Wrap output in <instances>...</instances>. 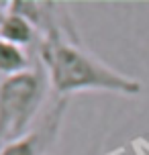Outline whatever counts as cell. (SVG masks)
I'll return each instance as SVG.
<instances>
[{
	"label": "cell",
	"mask_w": 149,
	"mask_h": 155,
	"mask_svg": "<svg viewBox=\"0 0 149 155\" xmlns=\"http://www.w3.org/2000/svg\"><path fill=\"white\" fill-rule=\"evenodd\" d=\"M65 108H68V98H57L35 129H31L21 139L6 143L0 149V155H47L59 135Z\"/></svg>",
	"instance_id": "3"
},
{
	"label": "cell",
	"mask_w": 149,
	"mask_h": 155,
	"mask_svg": "<svg viewBox=\"0 0 149 155\" xmlns=\"http://www.w3.org/2000/svg\"><path fill=\"white\" fill-rule=\"evenodd\" d=\"M49 88L43 68L4 78L0 82V149L29 133Z\"/></svg>",
	"instance_id": "2"
},
{
	"label": "cell",
	"mask_w": 149,
	"mask_h": 155,
	"mask_svg": "<svg viewBox=\"0 0 149 155\" xmlns=\"http://www.w3.org/2000/svg\"><path fill=\"white\" fill-rule=\"evenodd\" d=\"M2 16H4V8H0V21H2Z\"/></svg>",
	"instance_id": "6"
},
{
	"label": "cell",
	"mask_w": 149,
	"mask_h": 155,
	"mask_svg": "<svg viewBox=\"0 0 149 155\" xmlns=\"http://www.w3.org/2000/svg\"><path fill=\"white\" fill-rule=\"evenodd\" d=\"M0 39L25 49L33 45L35 39H39V33L29 18H25L23 15H18L10 8H4V16L0 21Z\"/></svg>",
	"instance_id": "4"
},
{
	"label": "cell",
	"mask_w": 149,
	"mask_h": 155,
	"mask_svg": "<svg viewBox=\"0 0 149 155\" xmlns=\"http://www.w3.org/2000/svg\"><path fill=\"white\" fill-rule=\"evenodd\" d=\"M37 53L49 88L57 98H68L76 92L137 96L143 90L139 80L110 68L84 47L71 16L39 39Z\"/></svg>",
	"instance_id": "1"
},
{
	"label": "cell",
	"mask_w": 149,
	"mask_h": 155,
	"mask_svg": "<svg viewBox=\"0 0 149 155\" xmlns=\"http://www.w3.org/2000/svg\"><path fill=\"white\" fill-rule=\"evenodd\" d=\"M27 70H31L29 53L25 51L23 47L12 45V43L0 39V76L12 78V76L23 74Z\"/></svg>",
	"instance_id": "5"
}]
</instances>
